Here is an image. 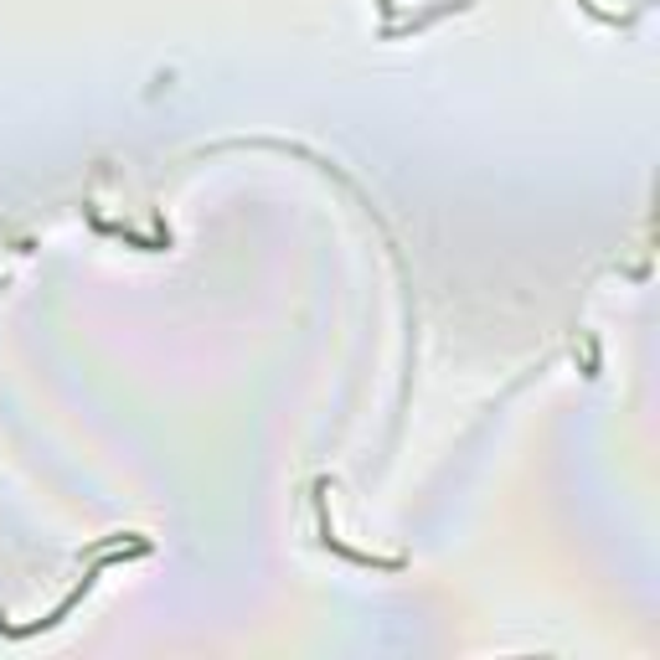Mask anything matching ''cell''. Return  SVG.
I'll return each mask as SVG.
<instances>
[{
	"label": "cell",
	"instance_id": "1",
	"mask_svg": "<svg viewBox=\"0 0 660 660\" xmlns=\"http://www.w3.org/2000/svg\"><path fill=\"white\" fill-rule=\"evenodd\" d=\"M103 568H109V558H99V562H93V568H88V573H83V583H78V589H72L68 599H63V604H57V609L47 614V619H36V625H11V619L0 614V635H5V640H26V635H42V629H57V625H63V619H68L72 609H78V604H83L88 593H93V583H99V578H103Z\"/></svg>",
	"mask_w": 660,
	"mask_h": 660
},
{
	"label": "cell",
	"instance_id": "3",
	"mask_svg": "<svg viewBox=\"0 0 660 660\" xmlns=\"http://www.w3.org/2000/svg\"><path fill=\"white\" fill-rule=\"evenodd\" d=\"M321 547L325 552H336L340 562H351V568H377V573H403V558H372V552H356V547H346L336 537V532H331V522H325L321 516Z\"/></svg>",
	"mask_w": 660,
	"mask_h": 660
},
{
	"label": "cell",
	"instance_id": "2",
	"mask_svg": "<svg viewBox=\"0 0 660 660\" xmlns=\"http://www.w3.org/2000/svg\"><path fill=\"white\" fill-rule=\"evenodd\" d=\"M470 5H474V0H434V5H424V11H413V16H403V21H382V26H377V36H382V42H398V36L428 32L434 21L459 16V11H470Z\"/></svg>",
	"mask_w": 660,
	"mask_h": 660
}]
</instances>
